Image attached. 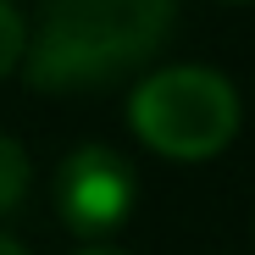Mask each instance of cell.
I'll return each instance as SVG.
<instances>
[{
  "instance_id": "1",
  "label": "cell",
  "mask_w": 255,
  "mask_h": 255,
  "mask_svg": "<svg viewBox=\"0 0 255 255\" xmlns=\"http://www.w3.org/2000/svg\"><path fill=\"white\" fill-rule=\"evenodd\" d=\"M178 22V0H50L28 50V83L45 95L89 89L150 61Z\"/></svg>"
},
{
  "instance_id": "2",
  "label": "cell",
  "mask_w": 255,
  "mask_h": 255,
  "mask_svg": "<svg viewBox=\"0 0 255 255\" xmlns=\"http://www.w3.org/2000/svg\"><path fill=\"white\" fill-rule=\"evenodd\" d=\"M133 133L172 155V161H211L239 133V95L211 67H161L128 100Z\"/></svg>"
},
{
  "instance_id": "3",
  "label": "cell",
  "mask_w": 255,
  "mask_h": 255,
  "mask_svg": "<svg viewBox=\"0 0 255 255\" xmlns=\"http://www.w3.org/2000/svg\"><path fill=\"white\" fill-rule=\"evenodd\" d=\"M139 178L111 144H78L56 166V217L78 239H106L133 217Z\"/></svg>"
},
{
  "instance_id": "4",
  "label": "cell",
  "mask_w": 255,
  "mask_h": 255,
  "mask_svg": "<svg viewBox=\"0 0 255 255\" xmlns=\"http://www.w3.org/2000/svg\"><path fill=\"white\" fill-rule=\"evenodd\" d=\"M28 194V155L11 133H0V217Z\"/></svg>"
},
{
  "instance_id": "5",
  "label": "cell",
  "mask_w": 255,
  "mask_h": 255,
  "mask_svg": "<svg viewBox=\"0 0 255 255\" xmlns=\"http://www.w3.org/2000/svg\"><path fill=\"white\" fill-rule=\"evenodd\" d=\"M22 56H28V28H22V11L11 6V0H0V78H6Z\"/></svg>"
},
{
  "instance_id": "6",
  "label": "cell",
  "mask_w": 255,
  "mask_h": 255,
  "mask_svg": "<svg viewBox=\"0 0 255 255\" xmlns=\"http://www.w3.org/2000/svg\"><path fill=\"white\" fill-rule=\"evenodd\" d=\"M0 255H28V250H22L17 239H6V233H0Z\"/></svg>"
},
{
  "instance_id": "7",
  "label": "cell",
  "mask_w": 255,
  "mask_h": 255,
  "mask_svg": "<svg viewBox=\"0 0 255 255\" xmlns=\"http://www.w3.org/2000/svg\"><path fill=\"white\" fill-rule=\"evenodd\" d=\"M78 255H128V250H111V244H89V250H78Z\"/></svg>"
}]
</instances>
